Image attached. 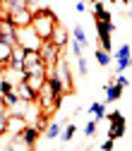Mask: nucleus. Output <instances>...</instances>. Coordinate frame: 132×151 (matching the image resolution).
<instances>
[{"instance_id": "nucleus-4", "label": "nucleus", "mask_w": 132, "mask_h": 151, "mask_svg": "<svg viewBox=\"0 0 132 151\" xmlns=\"http://www.w3.org/2000/svg\"><path fill=\"white\" fill-rule=\"evenodd\" d=\"M41 132L43 129H39L36 125H27L19 134H17V139H19V146L22 149H34L36 146V142H39V137H41Z\"/></svg>"}, {"instance_id": "nucleus-20", "label": "nucleus", "mask_w": 132, "mask_h": 151, "mask_svg": "<svg viewBox=\"0 0 132 151\" xmlns=\"http://www.w3.org/2000/svg\"><path fill=\"white\" fill-rule=\"evenodd\" d=\"M72 36H74V39H77V41H79V43H82L84 48L89 46V39H87V34H84V29H82L79 24H77V27H74V29H72Z\"/></svg>"}, {"instance_id": "nucleus-11", "label": "nucleus", "mask_w": 132, "mask_h": 151, "mask_svg": "<svg viewBox=\"0 0 132 151\" xmlns=\"http://www.w3.org/2000/svg\"><path fill=\"white\" fill-rule=\"evenodd\" d=\"M123 89H125V86L115 84V79H110V82L106 84V103H115V101H120Z\"/></svg>"}, {"instance_id": "nucleus-2", "label": "nucleus", "mask_w": 132, "mask_h": 151, "mask_svg": "<svg viewBox=\"0 0 132 151\" xmlns=\"http://www.w3.org/2000/svg\"><path fill=\"white\" fill-rule=\"evenodd\" d=\"M17 46H22L24 50H41L43 39L39 36V31L34 29V24L19 27V29H17Z\"/></svg>"}, {"instance_id": "nucleus-1", "label": "nucleus", "mask_w": 132, "mask_h": 151, "mask_svg": "<svg viewBox=\"0 0 132 151\" xmlns=\"http://www.w3.org/2000/svg\"><path fill=\"white\" fill-rule=\"evenodd\" d=\"M60 22H58V14H55L50 7H39L34 12V29L39 31V36L43 41H48L50 36H53V31H55V27H58Z\"/></svg>"}, {"instance_id": "nucleus-21", "label": "nucleus", "mask_w": 132, "mask_h": 151, "mask_svg": "<svg viewBox=\"0 0 132 151\" xmlns=\"http://www.w3.org/2000/svg\"><path fill=\"white\" fill-rule=\"evenodd\" d=\"M96 127H99V120H89L87 127H84V134H87L89 139H94V137H96Z\"/></svg>"}, {"instance_id": "nucleus-9", "label": "nucleus", "mask_w": 132, "mask_h": 151, "mask_svg": "<svg viewBox=\"0 0 132 151\" xmlns=\"http://www.w3.org/2000/svg\"><path fill=\"white\" fill-rule=\"evenodd\" d=\"M10 19L17 24V29L19 27H29V24H34V10H19V12H12L10 14Z\"/></svg>"}, {"instance_id": "nucleus-5", "label": "nucleus", "mask_w": 132, "mask_h": 151, "mask_svg": "<svg viewBox=\"0 0 132 151\" xmlns=\"http://www.w3.org/2000/svg\"><path fill=\"white\" fill-rule=\"evenodd\" d=\"M106 118L110 120L108 137H113V139H120V137H125V127H127V122H125V118H123V113H120V110H113L110 115H106Z\"/></svg>"}, {"instance_id": "nucleus-19", "label": "nucleus", "mask_w": 132, "mask_h": 151, "mask_svg": "<svg viewBox=\"0 0 132 151\" xmlns=\"http://www.w3.org/2000/svg\"><path fill=\"white\" fill-rule=\"evenodd\" d=\"M74 134H77V127H74L72 122H67V125H65V129L60 132V142H65V144H67V142H72V137H74Z\"/></svg>"}, {"instance_id": "nucleus-12", "label": "nucleus", "mask_w": 132, "mask_h": 151, "mask_svg": "<svg viewBox=\"0 0 132 151\" xmlns=\"http://www.w3.org/2000/svg\"><path fill=\"white\" fill-rule=\"evenodd\" d=\"M12 53H14V43L10 41H0V67H10V60H12Z\"/></svg>"}, {"instance_id": "nucleus-10", "label": "nucleus", "mask_w": 132, "mask_h": 151, "mask_svg": "<svg viewBox=\"0 0 132 151\" xmlns=\"http://www.w3.org/2000/svg\"><path fill=\"white\" fill-rule=\"evenodd\" d=\"M24 48L22 46H14V53H12V60H10V67L5 70H14V72H24Z\"/></svg>"}, {"instance_id": "nucleus-28", "label": "nucleus", "mask_w": 132, "mask_h": 151, "mask_svg": "<svg viewBox=\"0 0 132 151\" xmlns=\"http://www.w3.org/2000/svg\"><path fill=\"white\" fill-rule=\"evenodd\" d=\"M130 67H132V55H130Z\"/></svg>"}, {"instance_id": "nucleus-7", "label": "nucleus", "mask_w": 132, "mask_h": 151, "mask_svg": "<svg viewBox=\"0 0 132 151\" xmlns=\"http://www.w3.org/2000/svg\"><path fill=\"white\" fill-rule=\"evenodd\" d=\"M55 72L60 74V79H63V84H65V91H67V93H74L72 72H70V63H67V58H65V55L60 58V63H58V67H55Z\"/></svg>"}, {"instance_id": "nucleus-13", "label": "nucleus", "mask_w": 132, "mask_h": 151, "mask_svg": "<svg viewBox=\"0 0 132 151\" xmlns=\"http://www.w3.org/2000/svg\"><path fill=\"white\" fill-rule=\"evenodd\" d=\"M41 63H43L41 50H27V53H24V74H27L29 70H34V67H39Z\"/></svg>"}, {"instance_id": "nucleus-23", "label": "nucleus", "mask_w": 132, "mask_h": 151, "mask_svg": "<svg viewBox=\"0 0 132 151\" xmlns=\"http://www.w3.org/2000/svg\"><path fill=\"white\" fill-rule=\"evenodd\" d=\"M115 84H120V86H127V84H130V79L125 77L123 72H118V74H115Z\"/></svg>"}, {"instance_id": "nucleus-27", "label": "nucleus", "mask_w": 132, "mask_h": 151, "mask_svg": "<svg viewBox=\"0 0 132 151\" xmlns=\"http://www.w3.org/2000/svg\"><path fill=\"white\" fill-rule=\"evenodd\" d=\"M127 17H130V22H132V10H127Z\"/></svg>"}, {"instance_id": "nucleus-6", "label": "nucleus", "mask_w": 132, "mask_h": 151, "mask_svg": "<svg viewBox=\"0 0 132 151\" xmlns=\"http://www.w3.org/2000/svg\"><path fill=\"white\" fill-rule=\"evenodd\" d=\"M0 41H10L17 46V24L10 17H0Z\"/></svg>"}, {"instance_id": "nucleus-26", "label": "nucleus", "mask_w": 132, "mask_h": 151, "mask_svg": "<svg viewBox=\"0 0 132 151\" xmlns=\"http://www.w3.org/2000/svg\"><path fill=\"white\" fill-rule=\"evenodd\" d=\"M77 10L79 12H87V3H77Z\"/></svg>"}, {"instance_id": "nucleus-22", "label": "nucleus", "mask_w": 132, "mask_h": 151, "mask_svg": "<svg viewBox=\"0 0 132 151\" xmlns=\"http://www.w3.org/2000/svg\"><path fill=\"white\" fill-rule=\"evenodd\" d=\"M77 70H79L82 77H87V74H89V65H87V58H84V55H82V58H77Z\"/></svg>"}, {"instance_id": "nucleus-17", "label": "nucleus", "mask_w": 132, "mask_h": 151, "mask_svg": "<svg viewBox=\"0 0 132 151\" xmlns=\"http://www.w3.org/2000/svg\"><path fill=\"white\" fill-rule=\"evenodd\" d=\"M94 58H96V63H99L101 67H108V65H110V53H108V50H103L101 46L96 48V53H94Z\"/></svg>"}, {"instance_id": "nucleus-8", "label": "nucleus", "mask_w": 132, "mask_h": 151, "mask_svg": "<svg viewBox=\"0 0 132 151\" xmlns=\"http://www.w3.org/2000/svg\"><path fill=\"white\" fill-rule=\"evenodd\" d=\"M125 67H130V43H123L115 53V72H125Z\"/></svg>"}, {"instance_id": "nucleus-16", "label": "nucleus", "mask_w": 132, "mask_h": 151, "mask_svg": "<svg viewBox=\"0 0 132 151\" xmlns=\"http://www.w3.org/2000/svg\"><path fill=\"white\" fill-rule=\"evenodd\" d=\"M27 7H29V0H3V10H7L10 14L19 12V10H27Z\"/></svg>"}, {"instance_id": "nucleus-14", "label": "nucleus", "mask_w": 132, "mask_h": 151, "mask_svg": "<svg viewBox=\"0 0 132 151\" xmlns=\"http://www.w3.org/2000/svg\"><path fill=\"white\" fill-rule=\"evenodd\" d=\"M50 39H53L55 43H58L60 48H65V46H70V39H72V36L67 34V29H65L63 24H58V27H55V31H53V36H50Z\"/></svg>"}, {"instance_id": "nucleus-15", "label": "nucleus", "mask_w": 132, "mask_h": 151, "mask_svg": "<svg viewBox=\"0 0 132 151\" xmlns=\"http://www.w3.org/2000/svg\"><path fill=\"white\" fill-rule=\"evenodd\" d=\"M63 125H67L65 120H58V122H48V127L43 129V137L46 139H55V137H60V132H63Z\"/></svg>"}, {"instance_id": "nucleus-18", "label": "nucleus", "mask_w": 132, "mask_h": 151, "mask_svg": "<svg viewBox=\"0 0 132 151\" xmlns=\"http://www.w3.org/2000/svg\"><path fill=\"white\" fill-rule=\"evenodd\" d=\"M89 113H94V120H103L106 118V103H91L89 106Z\"/></svg>"}, {"instance_id": "nucleus-25", "label": "nucleus", "mask_w": 132, "mask_h": 151, "mask_svg": "<svg viewBox=\"0 0 132 151\" xmlns=\"http://www.w3.org/2000/svg\"><path fill=\"white\" fill-rule=\"evenodd\" d=\"M39 3H41V0H29V10H34V12H36V10H39V7H41Z\"/></svg>"}, {"instance_id": "nucleus-24", "label": "nucleus", "mask_w": 132, "mask_h": 151, "mask_svg": "<svg viewBox=\"0 0 132 151\" xmlns=\"http://www.w3.org/2000/svg\"><path fill=\"white\" fill-rule=\"evenodd\" d=\"M113 146H115V139H113V137H108V139H106V142L101 144V149H103V151H110Z\"/></svg>"}, {"instance_id": "nucleus-3", "label": "nucleus", "mask_w": 132, "mask_h": 151, "mask_svg": "<svg viewBox=\"0 0 132 151\" xmlns=\"http://www.w3.org/2000/svg\"><path fill=\"white\" fill-rule=\"evenodd\" d=\"M41 58H43V63L48 65V72H50V70L58 67V63H60V58H63V48L55 43L53 39H48V41H43V46H41Z\"/></svg>"}]
</instances>
